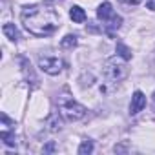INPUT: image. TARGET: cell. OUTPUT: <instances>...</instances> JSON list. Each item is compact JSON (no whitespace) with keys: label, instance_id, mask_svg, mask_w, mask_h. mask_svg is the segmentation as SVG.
I'll use <instances>...</instances> for the list:
<instances>
[{"label":"cell","instance_id":"7","mask_svg":"<svg viewBox=\"0 0 155 155\" xmlns=\"http://www.w3.org/2000/svg\"><path fill=\"white\" fill-rule=\"evenodd\" d=\"M69 17H71V20H73V22L82 24V22L86 20V11H84L81 6H73V8L69 9Z\"/></svg>","mask_w":155,"mask_h":155},{"label":"cell","instance_id":"12","mask_svg":"<svg viewBox=\"0 0 155 155\" xmlns=\"http://www.w3.org/2000/svg\"><path fill=\"white\" fill-rule=\"evenodd\" d=\"M93 151V142L91 140H84L79 148V155H90Z\"/></svg>","mask_w":155,"mask_h":155},{"label":"cell","instance_id":"8","mask_svg":"<svg viewBox=\"0 0 155 155\" xmlns=\"http://www.w3.org/2000/svg\"><path fill=\"white\" fill-rule=\"evenodd\" d=\"M2 31H4V35H6L9 40H13V42H17V40L20 38V35H18V31H17V28H15L13 24H4Z\"/></svg>","mask_w":155,"mask_h":155},{"label":"cell","instance_id":"17","mask_svg":"<svg viewBox=\"0 0 155 155\" xmlns=\"http://www.w3.org/2000/svg\"><path fill=\"white\" fill-rule=\"evenodd\" d=\"M153 102H155V93H153Z\"/></svg>","mask_w":155,"mask_h":155},{"label":"cell","instance_id":"10","mask_svg":"<svg viewBox=\"0 0 155 155\" xmlns=\"http://www.w3.org/2000/svg\"><path fill=\"white\" fill-rule=\"evenodd\" d=\"M0 139L4 140V144H6V146H15V142H17V140H15V135H13V133H9V131H6V130L0 133Z\"/></svg>","mask_w":155,"mask_h":155},{"label":"cell","instance_id":"14","mask_svg":"<svg viewBox=\"0 0 155 155\" xmlns=\"http://www.w3.org/2000/svg\"><path fill=\"white\" fill-rule=\"evenodd\" d=\"M120 2H124V4H128V6H137V4L142 2V0H120Z\"/></svg>","mask_w":155,"mask_h":155},{"label":"cell","instance_id":"13","mask_svg":"<svg viewBox=\"0 0 155 155\" xmlns=\"http://www.w3.org/2000/svg\"><path fill=\"white\" fill-rule=\"evenodd\" d=\"M49 126H51V130H53V131L60 130V120L57 122V115H51V117H49Z\"/></svg>","mask_w":155,"mask_h":155},{"label":"cell","instance_id":"15","mask_svg":"<svg viewBox=\"0 0 155 155\" xmlns=\"http://www.w3.org/2000/svg\"><path fill=\"white\" fill-rule=\"evenodd\" d=\"M146 6H148V9L155 11V0H148V2H146Z\"/></svg>","mask_w":155,"mask_h":155},{"label":"cell","instance_id":"2","mask_svg":"<svg viewBox=\"0 0 155 155\" xmlns=\"http://www.w3.org/2000/svg\"><path fill=\"white\" fill-rule=\"evenodd\" d=\"M58 110H60V113L66 120H81L86 115V108L69 95H60L58 97Z\"/></svg>","mask_w":155,"mask_h":155},{"label":"cell","instance_id":"6","mask_svg":"<svg viewBox=\"0 0 155 155\" xmlns=\"http://www.w3.org/2000/svg\"><path fill=\"white\" fill-rule=\"evenodd\" d=\"M113 15H115V13H113V6H111L110 2H104V4H101V6H99V9H97V17H99L102 22L110 20Z\"/></svg>","mask_w":155,"mask_h":155},{"label":"cell","instance_id":"11","mask_svg":"<svg viewBox=\"0 0 155 155\" xmlns=\"http://www.w3.org/2000/svg\"><path fill=\"white\" fill-rule=\"evenodd\" d=\"M117 53H119L124 60H130V58H131V51H130L122 42H119V44H117Z\"/></svg>","mask_w":155,"mask_h":155},{"label":"cell","instance_id":"1","mask_svg":"<svg viewBox=\"0 0 155 155\" xmlns=\"http://www.w3.org/2000/svg\"><path fill=\"white\" fill-rule=\"evenodd\" d=\"M20 20L24 28L35 37H49L60 26V17L57 11L44 4L26 6L20 13Z\"/></svg>","mask_w":155,"mask_h":155},{"label":"cell","instance_id":"9","mask_svg":"<svg viewBox=\"0 0 155 155\" xmlns=\"http://www.w3.org/2000/svg\"><path fill=\"white\" fill-rule=\"evenodd\" d=\"M60 46H62L64 49H73V48L77 46V35H66V37L62 38Z\"/></svg>","mask_w":155,"mask_h":155},{"label":"cell","instance_id":"4","mask_svg":"<svg viewBox=\"0 0 155 155\" xmlns=\"http://www.w3.org/2000/svg\"><path fill=\"white\" fill-rule=\"evenodd\" d=\"M38 68L48 75H58L64 68V62L58 57H40L38 58Z\"/></svg>","mask_w":155,"mask_h":155},{"label":"cell","instance_id":"5","mask_svg":"<svg viewBox=\"0 0 155 155\" xmlns=\"http://www.w3.org/2000/svg\"><path fill=\"white\" fill-rule=\"evenodd\" d=\"M146 106V97L142 91H135L133 97H131V104H130V113L131 115H137L139 111H142V108Z\"/></svg>","mask_w":155,"mask_h":155},{"label":"cell","instance_id":"16","mask_svg":"<svg viewBox=\"0 0 155 155\" xmlns=\"http://www.w3.org/2000/svg\"><path fill=\"white\" fill-rule=\"evenodd\" d=\"M49 2H55V0H46V4H49Z\"/></svg>","mask_w":155,"mask_h":155},{"label":"cell","instance_id":"3","mask_svg":"<svg viewBox=\"0 0 155 155\" xmlns=\"http://www.w3.org/2000/svg\"><path fill=\"white\" fill-rule=\"evenodd\" d=\"M104 75L108 77L110 81L119 82V81H122L124 77L128 75V68H126V64L122 60H119L117 57H111L104 64Z\"/></svg>","mask_w":155,"mask_h":155}]
</instances>
